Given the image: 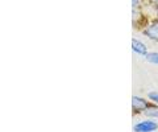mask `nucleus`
<instances>
[{"instance_id": "1", "label": "nucleus", "mask_w": 158, "mask_h": 132, "mask_svg": "<svg viewBox=\"0 0 158 132\" xmlns=\"http://www.w3.org/2000/svg\"><path fill=\"white\" fill-rule=\"evenodd\" d=\"M157 130H158V123L152 119L138 121L133 127V131L135 132H156Z\"/></svg>"}, {"instance_id": "2", "label": "nucleus", "mask_w": 158, "mask_h": 132, "mask_svg": "<svg viewBox=\"0 0 158 132\" xmlns=\"http://www.w3.org/2000/svg\"><path fill=\"white\" fill-rule=\"evenodd\" d=\"M148 106L149 104H148V100L145 98L138 96V95L132 96V109L135 111H145Z\"/></svg>"}, {"instance_id": "3", "label": "nucleus", "mask_w": 158, "mask_h": 132, "mask_svg": "<svg viewBox=\"0 0 158 132\" xmlns=\"http://www.w3.org/2000/svg\"><path fill=\"white\" fill-rule=\"evenodd\" d=\"M132 50L136 53V54H138V56H146L148 53V48H146V45L142 41H140L138 38H132Z\"/></svg>"}, {"instance_id": "4", "label": "nucleus", "mask_w": 158, "mask_h": 132, "mask_svg": "<svg viewBox=\"0 0 158 132\" xmlns=\"http://www.w3.org/2000/svg\"><path fill=\"white\" fill-rule=\"evenodd\" d=\"M144 35L148 38L153 40V41H158V20H156L154 23H152L150 25L145 29Z\"/></svg>"}, {"instance_id": "5", "label": "nucleus", "mask_w": 158, "mask_h": 132, "mask_svg": "<svg viewBox=\"0 0 158 132\" xmlns=\"http://www.w3.org/2000/svg\"><path fill=\"white\" fill-rule=\"evenodd\" d=\"M144 112L148 118H158V106H148Z\"/></svg>"}, {"instance_id": "6", "label": "nucleus", "mask_w": 158, "mask_h": 132, "mask_svg": "<svg viewBox=\"0 0 158 132\" xmlns=\"http://www.w3.org/2000/svg\"><path fill=\"white\" fill-rule=\"evenodd\" d=\"M146 61L149 63H153V65H158V53L157 52H149L145 56Z\"/></svg>"}, {"instance_id": "7", "label": "nucleus", "mask_w": 158, "mask_h": 132, "mask_svg": "<svg viewBox=\"0 0 158 132\" xmlns=\"http://www.w3.org/2000/svg\"><path fill=\"white\" fill-rule=\"evenodd\" d=\"M148 98H149L153 103H157L158 104V92L157 91H150L149 94H148Z\"/></svg>"}, {"instance_id": "8", "label": "nucleus", "mask_w": 158, "mask_h": 132, "mask_svg": "<svg viewBox=\"0 0 158 132\" xmlns=\"http://www.w3.org/2000/svg\"><path fill=\"white\" fill-rule=\"evenodd\" d=\"M138 4H140V0H132V8L136 9L138 7Z\"/></svg>"}, {"instance_id": "9", "label": "nucleus", "mask_w": 158, "mask_h": 132, "mask_svg": "<svg viewBox=\"0 0 158 132\" xmlns=\"http://www.w3.org/2000/svg\"><path fill=\"white\" fill-rule=\"evenodd\" d=\"M157 13H158V3H157Z\"/></svg>"}, {"instance_id": "10", "label": "nucleus", "mask_w": 158, "mask_h": 132, "mask_svg": "<svg viewBox=\"0 0 158 132\" xmlns=\"http://www.w3.org/2000/svg\"><path fill=\"white\" fill-rule=\"evenodd\" d=\"M154 2H157V3H158V0H154Z\"/></svg>"}]
</instances>
